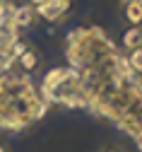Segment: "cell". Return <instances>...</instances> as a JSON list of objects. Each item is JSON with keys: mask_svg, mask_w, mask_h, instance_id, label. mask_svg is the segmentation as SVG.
<instances>
[{"mask_svg": "<svg viewBox=\"0 0 142 152\" xmlns=\"http://www.w3.org/2000/svg\"><path fill=\"white\" fill-rule=\"evenodd\" d=\"M133 140H135V145H137V150L142 152V133H137V135H135Z\"/></svg>", "mask_w": 142, "mask_h": 152, "instance_id": "11", "label": "cell"}, {"mask_svg": "<svg viewBox=\"0 0 142 152\" xmlns=\"http://www.w3.org/2000/svg\"><path fill=\"white\" fill-rule=\"evenodd\" d=\"M65 56L79 77L84 106L113 121L128 135L142 133V80L101 29L70 34Z\"/></svg>", "mask_w": 142, "mask_h": 152, "instance_id": "1", "label": "cell"}, {"mask_svg": "<svg viewBox=\"0 0 142 152\" xmlns=\"http://www.w3.org/2000/svg\"><path fill=\"white\" fill-rule=\"evenodd\" d=\"M72 5V0H46V3H41L36 10V17L39 20H44L48 24H55V22H63L68 17V10Z\"/></svg>", "mask_w": 142, "mask_h": 152, "instance_id": "4", "label": "cell"}, {"mask_svg": "<svg viewBox=\"0 0 142 152\" xmlns=\"http://www.w3.org/2000/svg\"><path fill=\"white\" fill-rule=\"evenodd\" d=\"M120 46L125 51H135L142 48V27H128L120 36Z\"/></svg>", "mask_w": 142, "mask_h": 152, "instance_id": "8", "label": "cell"}, {"mask_svg": "<svg viewBox=\"0 0 142 152\" xmlns=\"http://www.w3.org/2000/svg\"><path fill=\"white\" fill-rule=\"evenodd\" d=\"M41 3H46V0H29V5H34V7H39Z\"/></svg>", "mask_w": 142, "mask_h": 152, "instance_id": "13", "label": "cell"}, {"mask_svg": "<svg viewBox=\"0 0 142 152\" xmlns=\"http://www.w3.org/2000/svg\"><path fill=\"white\" fill-rule=\"evenodd\" d=\"M17 65H19V70H22L24 75H31V72H36V70H41V65H44V58H41V53H39L34 46H29L19 58L15 61Z\"/></svg>", "mask_w": 142, "mask_h": 152, "instance_id": "6", "label": "cell"}, {"mask_svg": "<svg viewBox=\"0 0 142 152\" xmlns=\"http://www.w3.org/2000/svg\"><path fill=\"white\" fill-rule=\"evenodd\" d=\"M99 152H125V150H123V147H118V145H116V147H113V145H106V147H101Z\"/></svg>", "mask_w": 142, "mask_h": 152, "instance_id": "10", "label": "cell"}, {"mask_svg": "<svg viewBox=\"0 0 142 152\" xmlns=\"http://www.w3.org/2000/svg\"><path fill=\"white\" fill-rule=\"evenodd\" d=\"M116 3H118L120 7H123V5H128V3H130V0H116Z\"/></svg>", "mask_w": 142, "mask_h": 152, "instance_id": "14", "label": "cell"}, {"mask_svg": "<svg viewBox=\"0 0 142 152\" xmlns=\"http://www.w3.org/2000/svg\"><path fill=\"white\" fill-rule=\"evenodd\" d=\"M125 63H128V68H130L135 75H142V48L128 51V56H125Z\"/></svg>", "mask_w": 142, "mask_h": 152, "instance_id": "9", "label": "cell"}, {"mask_svg": "<svg viewBox=\"0 0 142 152\" xmlns=\"http://www.w3.org/2000/svg\"><path fill=\"white\" fill-rule=\"evenodd\" d=\"M120 10H123V20L128 22V27H142V3L140 0H130Z\"/></svg>", "mask_w": 142, "mask_h": 152, "instance_id": "7", "label": "cell"}, {"mask_svg": "<svg viewBox=\"0 0 142 152\" xmlns=\"http://www.w3.org/2000/svg\"><path fill=\"white\" fill-rule=\"evenodd\" d=\"M0 152H12V147H10L5 140H0Z\"/></svg>", "mask_w": 142, "mask_h": 152, "instance_id": "12", "label": "cell"}, {"mask_svg": "<svg viewBox=\"0 0 142 152\" xmlns=\"http://www.w3.org/2000/svg\"><path fill=\"white\" fill-rule=\"evenodd\" d=\"M41 97L46 102L60 104L65 109H87L84 106V97L79 89V77L72 68H53L44 75L41 80Z\"/></svg>", "mask_w": 142, "mask_h": 152, "instance_id": "3", "label": "cell"}, {"mask_svg": "<svg viewBox=\"0 0 142 152\" xmlns=\"http://www.w3.org/2000/svg\"><path fill=\"white\" fill-rule=\"evenodd\" d=\"M36 10H34V5H19V7H12V12H10V31L15 34L17 29H31L34 24H36Z\"/></svg>", "mask_w": 142, "mask_h": 152, "instance_id": "5", "label": "cell"}, {"mask_svg": "<svg viewBox=\"0 0 142 152\" xmlns=\"http://www.w3.org/2000/svg\"><path fill=\"white\" fill-rule=\"evenodd\" d=\"M48 111V102L27 75L0 77V128L24 130Z\"/></svg>", "mask_w": 142, "mask_h": 152, "instance_id": "2", "label": "cell"}]
</instances>
